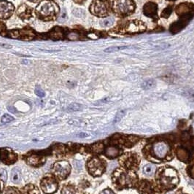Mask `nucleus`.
I'll list each match as a JSON object with an SVG mask.
<instances>
[{
    "instance_id": "21",
    "label": "nucleus",
    "mask_w": 194,
    "mask_h": 194,
    "mask_svg": "<svg viewBox=\"0 0 194 194\" xmlns=\"http://www.w3.org/2000/svg\"><path fill=\"white\" fill-rule=\"evenodd\" d=\"M51 38L55 39H61L63 36V33L62 31L59 29V28H55V29H54L53 31L51 33Z\"/></svg>"
},
{
    "instance_id": "35",
    "label": "nucleus",
    "mask_w": 194,
    "mask_h": 194,
    "mask_svg": "<svg viewBox=\"0 0 194 194\" xmlns=\"http://www.w3.org/2000/svg\"><path fill=\"white\" fill-rule=\"evenodd\" d=\"M100 194H114V193L112 192L111 190L105 189V190H104L102 191Z\"/></svg>"
},
{
    "instance_id": "13",
    "label": "nucleus",
    "mask_w": 194,
    "mask_h": 194,
    "mask_svg": "<svg viewBox=\"0 0 194 194\" xmlns=\"http://www.w3.org/2000/svg\"><path fill=\"white\" fill-rule=\"evenodd\" d=\"M142 22H137L136 20L128 23L126 29L128 33H138L143 32L145 29V26L142 24Z\"/></svg>"
},
{
    "instance_id": "30",
    "label": "nucleus",
    "mask_w": 194,
    "mask_h": 194,
    "mask_svg": "<svg viewBox=\"0 0 194 194\" xmlns=\"http://www.w3.org/2000/svg\"><path fill=\"white\" fill-rule=\"evenodd\" d=\"M34 93H36V95H37L39 97L42 98L45 96V92H44V90L39 87H36V88H35L34 90Z\"/></svg>"
},
{
    "instance_id": "14",
    "label": "nucleus",
    "mask_w": 194,
    "mask_h": 194,
    "mask_svg": "<svg viewBox=\"0 0 194 194\" xmlns=\"http://www.w3.org/2000/svg\"><path fill=\"white\" fill-rule=\"evenodd\" d=\"M21 178L20 171L18 168H14L11 171V180L13 183H19Z\"/></svg>"
},
{
    "instance_id": "22",
    "label": "nucleus",
    "mask_w": 194,
    "mask_h": 194,
    "mask_svg": "<svg viewBox=\"0 0 194 194\" xmlns=\"http://www.w3.org/2000/svg\"><path fill=\"white\" fill-rule=\"evenodd\" d=\"M114 23V18H104L103 20L101 21V26L102 27H109L112 26Z\"/></svg>"
},
{
    "instance_id": "38",
    "label": "nucleus",
    "mask_w": 194,
    "mask_h": 194,
    "mask_svg": "<svg viewBox=\"0 0 194 194\" xmlns=\"http://www.w3.org/2000/svg\"><path fill=\"white\" fill-rule=\"evenodd\" d=\"M192 144H193V145L194 146V138L193 139V141H192Z\"/></svg>"
},
{
    "instance_id": "37",
    "label": "nucleus",
    "mask_w": 194,
    "mask_h": 194,
    "mask_svg": "<svg viewBox=\"0 0 194 194\" xmlns=\"http://www.w3.org/2000/svg\"><path fill=\"white\" fill-rule=\"evenodd\" d=\"M8 109H9V111H10V112H13V113H15V112H16L15 109L13 106H8Z\"/></svg>"
},
{
    "instance_id": "19",
    "label": "nucleus",
    "mask_w": 194,
    "mask_h": 194,
    "mask_svg": "<svg viewBox=\"0 0 194 194\" xmlns=\"http://www.w3.org/2000/svg\"><path fill=\"white\" fill-rule=\"evenodd\" d=\"M131 48H135L133 46H114V47H109V48H106V49L104 50V51L106 53H112V52H117V51L122 50L131 49Z\"/></svg>"
},
{
    "instance_id": "27",
    "label": "nucleus",
    "mask_w": 194,
    "mask_h": 194,
    "mask_svg": "<svg viewBox=\"0 0 194 194\" xmlns=\"http://www.w3.org/2000/svg\"><path fill=\"white\" fill-rule=\"evenodd\" d=\"M172 12V8L171 7H167L163 10V11L161 13V17L163 18H169Z\"/></svg>"
},
{
    "instance_id": "18",
    "label": "nucleus",
    "mask_w": 194,
    "mask_h": 194,
    "mask_svg": "<svg viewBox=\"0 0 194 194\" xmlns=\"http://www.w3.org/2000/svg\"><path fill=\"white\" fill-rule=\"evenodd\" d=\"M155 172V166L153 164H146L145 166L143 167V172L144 174L147 175V176H152L154 174Z\"/></svg>"
},
{
    "instance_id": "31",
    "label": "nucleus",
    "mask_w": 194,
    "mask_h": 194,
    "mask_svg": "<svg viewBox=\"0 0 194 194\" xmlns=\"http://www.w3.org/2000/svg\"><path fill=\"white\" fill-rule=\"evenodd\" d=\"M0 179L2 181L5 182L7 179V174L6 170H4V169H0Z\"/></svg>"
},
{
    "instance_id": "20",
    "label": "nucleus",
    "mask_w": 194,
    "mask_h": 194,
    "mask_svg": "<svg viewBox=\"0 0 194 194\" xmlns=\"http://www.w3.org/2000/svg\"><path fill=\"white\" fill-rule=\"evenodd\" d=\"M155 82L154 80H145L141 84L142 88L145 89V90H149V89L153 88L155 87Z\"/></svg>"
},
{
    "instance_id": "26",
    "label": "nucleus",
    "mask_w": 194,
    "mask_h": 194,
    "mask_svg": "<svg viewBox=\"0 0 194 194\" xmlns=\"http://www.w3.org/2000/svg\"><path fill=\"white\" fill-rule=\"evenodd\" d=\"M14 120L13 117H12L11 115H8V114H4L2 117H1V121L2 123H10L11 121H13Z\"/></svg>"
},
{
    "instance_id": "25",
    "label": "nucleus",
    "mask_w": 194,
    "mask_h": 194,
    "mask_svg": "<svg viewBox=\"0 0 194 194\" xmlns=\"http://www.w3.org/2000/svg\"><path fill=\"white\" fill-rule=\"evenodd\" d=\"M61 194H76V191L72 187L66 186L63 188L61 190Z\"/></svg>"
},
{
    "instance_id": "17",
    "label": "nucleus",
    "mask_w": 194,
    "mask_h": 194,
    "mask_svg": "<svg viewBox=\"0 0 194 194\" xmlns=\"http://www.w3.org/2000/svg\"><path fill=\"white\" fill-rule=\"evenodd\" d=\"M176 156L181 160H187L189 158L188 152L184 148H178L176 150Z\"/></svg>"
},
{
    "instance_id": "39",
    "label": "nucleus",
    "mask_w": 194,
    "mask_h": 194,
    "mask_svg": "<svg viewBox=\"0 0 194 194\" xmlns=\"http://www.w3.org/2000/svg\"><path fill=\"white\" fill-rule=\"evenodd\" d=\"M29 1H37V0H29Z\"/></svg>"
},
{
    "instance_id": "28",
    "label": "nucleus",
    "mask_w": 194,
    "mask_h": 194,
    "mask_svg": "<svg viewBox=\"0 0 194 194\" xmlns=\"http://www.w3.org/2000/svg\"><path fill=\"white\" fill-rule=\"evenodd\" d=\"M125 115V111L124 110H120L117 113L116 116H115V119H114V123H118L120 120L121 119L123 118V117Z\"/></svg>"
},
{
    "instance_id": "4",
    "label": "nucleus",
    "mask_w": 194,
    "mask_h": 194,
    "mask_svg": "<svg viewBox=\"0 0 194 194\" xmlns=\"http://www.w3.org/2000/svg\"><path fill=\"white\" fill-rule=\"evenodd\" d=\"M90 10L93 15L104 17L108 13V6L106 1L104 0H94L90 5Z\"/></svg>"
},
{
    "instance_id": "40",
    "label": "nucleus",
    "mask_w": 194,
    "mask_h": 194,
    "mask_svg": "<svg viewBox=\"0 0 194 194\" xmlns=\"http://www.w3.org/2000/svg\"><path fill=\"white\" fill-rule=\"evenodd\" d=\"M168 194H173V193H168Z\"/></svg>"
},
{
    "instance_id": "16",
    "label": "nucleus",
    "mask_w": 194,
    "mask_h": 194,
    "mask_svg": "<svg viewBox=\"0 0 194 194\" xmlns=\"http://www.w3.org/2000/svg\"><path fill=\"white\" fill-rule=\"evenodd\" d=\"M42 159L39 156L36 155H30L27 158L28 163L30 165H32V166H38V165L41 164L42 163Z\"/></svg>"
},
{
    "instance_id": "5",
    "label": "nucleus",
    "mask_w": 194,
    "mask_h": 194,
    "mask_svg": "<svg viewBox=\"0 0 194 194\" xmlns=\"http://www.w3.org/2000/svg\"><path fill=\"white\" fill-rule=\"evenodd\" d=\"M88 169L90 174L97 176H100L103 173L104 166L102 160L96 158H93L90 159L88 163Z\"/></svg>"
},
{
    "instance_id": "32",
    "label": "nucleus",
    "mask_w": 194,
    "mask_h": 194,
    "mask_svg": "<svg viewBox=\"0 0 194 194\" xmlns=\"http://www.w3.org/2000/svg\"><path fill=\"white\" fill-rule=\"evenodd\" d=\"M4 194H18V192L16 189H15L14 188H7V189L5 190V192H4Z\"/></svg>"
},
{
    "instance_id": "9",
    "label": "nucleus",
    "mask_w": 194,
    "mask_h": 194,
    "mask_svg": "<svg viewBox=\"0 0 194 194\" xmlns=\"http://www.w3.org/2000/svg\"><path fill=\"white\" fill-rule=\"evenodd\" d=\"M191 18H192V15L190 14L182 15V18H181L177 22H175V23H174L173 24L170 26V31L173 34L179 32V31L182 30V29L188 24Z\"/></svg>"
},
{
    "instance_id": "33",
    "label": "nucleus",
    "mask_w": 194,
    "mask_h": 194,
    "mask_svg": "<svg viewBox=\"0 0 194 194\" xmlns=\"http://www.w3.org/2000/svg\"><path fill=\"white\" fill-rule=\"evenodd\" d=\"M67 13H66L65 10H63V12H62V13H61V15H60V17L58 18V20L59 22H61V23H62V22L65 21V20H67Z\"/></svg>"
},
{
    "instance_id": "3",
    "label": "nucleus",
    "mask_w": 194,
    "mask_h": 194,
    "mask_svg": "<svg viewBox=\"0 0 194 194\" xmlns=\"http://www.w3.org/2000/svg\"><path fill=\"white\" fill-rule=\"evenodd\" d=\"M178 181L179 179H178L177 173L174 169H171V168L165 169L160 176V182L163 186L166 188L175 186L178 183Z\"/></svg>"
},
{
    "instance_id": "10",
    "label": "nucleus",
    "mask_w": 194,
    "mask_h": 194,
    "mask_svg": "<svg viewBox=\"0 0 194 194\" xmlns=\"http://www.w3.org/2000/svg\"><path fill=\"white\" fill-rule=\"evenodd\" d=\"M14 10L11 3L7 1H0V18H8Z\"/></svg>"
},
{
    "instance_id": "2",
    "label": "nucleus",
    "mask_w": 194,
    "mask_h": 194,
    "mask_svg": "<svg viewBox=\"0 0 194 194\" xmlns=\"http://www.w3.org/2000/svg\"><path fill=\"white\" fill-rule=\"evenodd\" d=\"M113 7L119 15H128L134 11L136 5L133 0H115Z\"/></svg>"
},
{
    "instance_id": "23",
    "label": "nucleus",
    "mask_w": 194,
    "mask_h": 194,
    "mask_svg": "<svg viewBox=\"0 0 194 194\" xmlns=\"http://www.w3.org/2000/svg\"><path fill=\"white\" fill-rule=\"evenodd\" d=\"M81 109H82V106L80 104L73 103L68 106L67 110L69 111V112H76V111H80L81 110Z\"/></svg>"
},
{
    "instance_id": "7",
    "label": "nucleus",
    "mask_w": 194,
    "mask_h": 194,
    "mask_svg": "<svg viewBox=\"0 0 194 194\" xmlns=\"http://www.w3.org/2000/svg\"><path fill=\"white\" fill-rule=\"evenodd\" d=\"M41 188L45 193H53L58 188V183L52 177L44 178L41 182Z\"/></svg>"
},
{
    "instance_id": "15",
    "label": "nucleus",
    "mask_w": 194,
    "mask_h": 194,
    "mask_svg": "<svg viewBox=\"0 0 194 194\" xmlns=\"http://www.w3.org/2000/svg\"><path fill=\"white\" fill-rule=\"evenodd\" d=\"M105 154L108 158H113L117 157L119 155V150L115 147H109L106 148Z\"/></svg>"
},
{
    "instance_id": "8",
    "label": "nucleus",
    "mask_w": 194,
    "mask_h": 194,
    "mask_svg": "<svg viewBox=\"0 0 194 194\" xmlns=\"http://www.w3.org/2000/svg\"><path fill=\"white\" fill-rule=\"evenodd\" d=\"M154 155L158 158H164L169 152V147L166 143L163 141L155 143L153 147Z\"/></svg>"
},
{
    "instance_id": "11",
    "label": "nucleus",
    "mask_w": 194,
    "mask_h": 194,
    "mask_svg": "<svg viewBox=\"0 0 194 194\" xmlns=\"http://www.w3.org/2000/svg\"><path fill=\"white\" fill-rule=\"evenodd\" d=\"M158 6L154 2H147L143 7V13L146 16L150 18H155L157 16Z\"/></svg>"
},
{
    "instance_id": "24",
    "label": "nucleus",
    "mask_w": 194,
    "mask_h": 194,
    "mask_svg": "<svg viewBox=\"0 0 194 194\" xmlns=\"http://www.w3.org/2000/svg\"><path fill=\"white\" fill-rule=\"evenodd\" d=\"M92 150L94 153H100L103 151L104 150V145L102 143H96L92 147Z\"/></svg>"
},
{
    "instance_id": "41",
    "label": "nucleus",
    "mask_w": 194,
    "mask_h": 194,
    "mask_svg": "<svg viewBox=\"0 0 194 194\" xmlns=\"http://www.w3.org/2000/svg\"><path fill=\"white\" fill-rule=\"evenodd\" d=\"M169 1H175V0H169Z\"/></svg>"
},
{
    "instance_id": "6",
    "label": "nucleus",
    "mask_w": 194,
    "mask_h": 194,
    "mask_svg": "<svg viewBox=\"0 0 194 194\" xmlns=\"http://www.w3.org/2000/svg\"><path fill=\"white\" fill-rule=\"evenodd\" d=\"M70 169H71L70 165L67 160H61V161L56 162L53 168L54 173L62 179L67 177V175L69 174Z\"/></svg>"
},
{
    "instance_id": "36",
    "label": "nucleus",
    "mask_w": 194,
    "mask_h": 194,
    "mask_svg": "<svg viewBox=\"0 0 194 194\" xmlns=\"http://www.w3.org/2000/svg\"><path fill=\"white\" fill-rule=\"evenodd\" d=\"M190 175L192 177L194 178V166H192V168L190 170Z\"/></svg>"
},
{
    "instance_id": "29",
    "label": "nucleus",
    "mask_w": 194,
    "mask_h": 194,
    "mask_svg": "<svg viewBox=\"0 0 194 194\" xmlns=\"http://www.w3.org/2000/svg\"><path fill=\"white\" fill-rule=\"evenodd\" d=\"M130 181V178L129 176L127 174H123L120 176V182L121 183H123V185H125V184L128 183Z\"/></svg>"
},
{
    "instance_id": "34",
    "label": "nucleus",
    "mask_w": 194,
    "mask_h": 194,
    "mask_svg": "<svg viewBox=\"0 0 194 194\" xmlns=\"http://www.w3.org/2000/svg\"><path fill=\"white\" fill-rule=\"evenodd\" d=\"M69 39H71V40H75V39H78V34L74 33H71L69 35Z\"/></svg>"
},
{
    "instance_id": "12",
    "label": "nucleus",
    "mask_w": 194,
    "mask_h": 194,
    "mask_svg": "<svg viewBox=\"0 0 194 194\" xmlns=\"http://www.w3.org/2000/svg\"><path fill=\"white\" fill-rule=\"evenodd\" d=\"M1 160L6 164H11L15 163L17 160V155L15 153H10L7 150H1Z\"/></svg>"
},
{
    "instance_id": "1",
    "label": "nucleus",
    "mask_w": 194,
    "mask_h": 194,
    "mask_svg": "<svg viewBox=\"0 0 194 194\" xmlns=\"http://www.w3.org/2000/svg\"><path fill=\"white\" fill-rule=\"evenodd\" d=\"M36 11L41 17L51 18L53 17L58 11V7L54 2L45 0L36 7Z\"/></svg>"
}]
</instances>
